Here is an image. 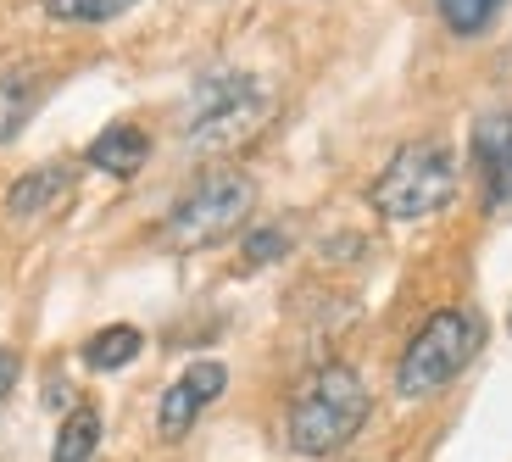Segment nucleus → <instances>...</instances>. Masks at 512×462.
Segmentation results:
<instances>
[{"instance_id":"1","label":"nucleus","mask_w":512,"mask_h":462,"mask_svg":"<svg viewBox=\"0 0 512 462\" xmlns=\"http://www.w3.org/2000/svg\"><path fill=\"white\" fill-rule=\"evenodd\" d=\"M368 385L362 373L346 368V362H329L295 390L290 401V418H284V435H290V451L295 457H329V451L351 446L357 429L368 424Z\"/></svg>"},{"instance_id":"2","label":"nucleus","mask_w":512,"mask_h":462,"mask_svg":"<svg viewBox=\"0 0 512 462\" xmlns=\"http://www.w3.org/2000/svg\"><path fill=\"white\" fill-rule=\"evenodd\" d=\"M273 117V90L256 73H212L195 84L184 112V145L201 156H223L234 145L256 140Z\"/></svg>"},{"instance_id":"3","label":"nucleus","mask_w":512,"mask_h":462,"mask_svg":"<svg viewBox=\"0 0 512 462\" xmlns=\"http://www.w3.org/2000/svg\"><path fill=\"white\" fill-rule=\"evenodd\" d=\"M451 195H457V156L440 140L401 145V151L384 162V173L373 179V206L396 223L435 218Z\"/></svg>"},{"instance_id":"4","label":"nucleus","mask_w":512,"mask_h":462,"mask_svg":"<svg viewBox=\"0 0 512 462\" xmlns=\"http://www.w3.org/2000/svg\"><path fill=\"white\" fill-rule=\"evenodd\" d=\"M251 206H256L251 173H240V167H212L206 179H195L190 190L173 201V212H167V223H162V240L179 245V251L218 245L251 218Z\"/></svg>"},{"instance_id":"5","label":"nucleus","mask_w":512,"mask_h":462,"mask_svg":"<svg viewBox=\"0 0 512 462\" xmlns=\"http://www.w3.org/2000/svg\"><path fill=\"white\" fill-rule=\"evenodd\" d=\"M479 340H485V323H479V312H457V307L435 312V318L412 334V346L401 351V362H396V390H401L407 401L446 390L451 379H457V373L474 362Z\"/></svg>"},{"instance_id":"6","label":"nucleus","mask_w":512,"mask_h":462,"mask_svg":"<svg viewBox=\"0 0 512 462\" xmlns=\"http://www.w3.org/2000/svg\"><path fill=\"white\" fill-rule=\"evenodd\" d=\"M223 385H229V368L223 362H195V368H184V379L179 385H167V396H162V435L167 440H179V435H190V424L201 418V407H212V401L223 396Z\"/></svg>"},{"instance_id":"7","label":"nucleus","mask_w":512,"mask_h":462,"mask_svg":"<svg viewBox=\"0 0 512 462\" xmlns=\"http://www.w3.org/2000/svg\"><path fill=\"white\" fill-rule=\"evenodd\" d=\"M73 201V167L51 162V167H34L6 190V218L12 223H39V218H56L62 206Z\"/></svg>"},{"instance_id":"8","label":"nucleus","mask_w":512,"mask_h":462,"mask_svg":"<svg viewBox=\"0 0 512 462\" xmlns=\"http://www.w3.org/2000/svg\"><path fill=\"white\" fill-rule=\"evenodd\" d=\"M145 156H151V140L134 123H112V129H101L90 140V167H101L112 179H134L145 167Z\"/></svg>"},{"instance_id":"9","label":"nucleus","mask_w":512,"mask_h":462,"mask_svg":"<svg viewBox=\"0 0 512 462\" xmlns=\"http://www.w3.org/2000/svg\"><path fill=\"white\" fill-rule=\"evenodd\" d=\"M474 151H479V167H485L490 201H501L512 190V117H479Z\"/></svg>"},{"instance_id":"10","label":"nucleus","mask_w":512,"mask_h":462,"mask_svg":"<svg viewBox=\"0 0 512 462\" xmlns=\"http://www.w3.org/2000/svg\"><path fill=\"white\" fill-rule=\"evenodd\" d=\"M140 346H145V334L134 329V323H112V329H101L90 346H84V362H90L95 373H117L140 357Z\"/></svg>"},{"instance_id":"11","label":"nucleus","mask_w":512,"mask_h":462,"mask_svg":"<svg viewBox=\"0 0 512 462\" xmlns=\"http://www.w3.org/2000/svg\"><path fill=\"white\" fill-rule=\"evenodd\" d=\"M34 106H39V78L34 73H6L0 78V145L23 134V123L34 117Z\"/></svg>"},{"instance_id":"12","label":"nucleus","mask_w":512,"mask_h":462,"mask_svg":"<svg viewBox=\"0 0 512 462\" xmlns=\"http://www.w3.org/2000/svg\"><path fill=\"white\" fill-rule=\"evenodd\" d=\"M95 446H101V412H95V407H78L73 418L62 424V435H56L51 462H90Z\"/></svg>"},{"instance_id":"13","label":"nucleus","mask_w":512,"mask_h":462,"mask_svg":"<svg viewBox=\"0 0 512 462\" xmlns=\"http://www.w3.org/2000/svg\"><path fill=\"white\" fill-rule=\"evenodd\" d=\"M39 6H45L56 23H112V17H123L134 0H39Z\"/></svg>"},{"instance_id":"14","label":"nucleus","mask_w":512,"mask_h":462,"mask_svg":"<svg viewBox=\"0 0 512 462\" xmlns=\"http://www.w3.org/2000/svg\"><path fill=\"white\" fill-rule=\"evenodd\" d=\"M435 6H440V17H446V28L462 34V39L479 34V28L501 12V0H435Z\"/></svg>"},{"instance_id":"15","label":"nucleus","mask_w":512,"mask_h":462,"mask_svg":"<svg viewBox=\"0 0 512 462\" xmlns=\"http://www.w3.org/2000/svg\"><path fill=\"white\" fill-rule=\"evenodd\" d=\"M284 251H290V229H262V234H251V240H245V262H251V268H262V262H279Z\"/></svg>"},{"instance_id":"16","label":"nucleus","mask_w":512,"mask_h":462,"mask_svg":"<svg viewBox=\"0 0 512 462\" xmlns=\"http://www.w3.org/2000/svg\"><path fill=\"white\" fill-rule=\"evenodd\" d=\"M12 385H17V351H6V346H0V407H6Z\"/></svg>"}]
</instances>
